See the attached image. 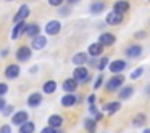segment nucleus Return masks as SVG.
I'll return each mask as SVG.
<instances>
[{"label": "nucleus", "instance_id": "f257e3e1", "mask_svg": "<svg viewBox=\"0 0 150 133\" xmlns=\"http://www.w3.org/2000/svg\"><path fill=\"white\" fill-rule=\"evenodd\" d=\"M123 84H124V75L115 74L113 77H111L110 80L107 82V91H115V90H118V88H120Z\"/></svg>", "mask_w": 150, "mask_h": 133}, {"label": "nucleus", "instance_id": "f03ea898", "mask_svg": "<svg viewBox=\"0 0 150 133\" xmlns=\"http://www.w3.org/2000/svg\"><path fill=\"white\" fill-rule=\"evenodd\" d=\"M73 79H74L76 82H87L89 79H91V75H89V71L84 66H79V68H76L74 72H73Z\"/></svg>", "mask_w": 150, "mask_h": 133}, {"label": "nucleus", "instance_id": "7ed1b4c3", "mask_svg": "<svg viewBox=\"0 0 150 133\" xmlns=\"http://www.w3.org/2000/svg\"><path fill=\"white\" fill-rule=\"evenodd\" d=\"M60 31H62V23L60 21H49L45 26V34L47 36H55V34H58Z\"/></svg>", "mask_w": 150, "mask_h": 133}, {"label": "nucleus", "instance_id": "20e7f679", "mask_svg": "<svg viewBox=\"0 0 150 133\" xmlns=\"http://www.w3.org/2000/svg\"><path fill=\"white\" fill-rule=\"evenodd\" d=\"M126 66H127L126 61H123V59H115V61H111L108 64V68H110V71L113 74H120V72H123L126 69Z\"/></svg>", "mask_w": 150, "mask_h": 133}, {"label": "nucleus", "instance_id": "39448f33", "mask_svg": "<svg viewBox=\"0 0 150 133\" xmlns=\"http://www.w3.org/2000/svg\"><path fill=\"white\" fill-rule=\"evenodd\" d=\"M29 13H31V10H29V7L28 5H21L20 7V10H18V13L15 15V18H13V21L15 23H21V21H24L28 16H29Z\"/></svg>", "mask_w": 150, "mask_h": 133}, {"label": "nucleus", "instance_id": "423d86ee", "mask_svg": "<svg viewBox=\"0 0 150 133\" xmlns=\"http://www.w3.org/2000/svg\"><path fill=\"white\" fill-rule=\"evenodd\" d=\"M123 23V15L116 13V11H110L107 15V24L110 26H118V24Z\"/></svg>", "mask_w": 150, "mask_h": 133}, {"label": "nucleus", "instance_id": "0eeeda50", "mask_svg": "<svg viewBox=\"0 0 150 133\" xmlns=\"http://www.w3.org/2000/svg\"><path fill=\"white\" fill-rule=\"evenodd\" d=\"M31 55H33V52H31V48H29V47H26V45L20 47L18 52H16L18 61H28V59L31 58Z\"/></svg>", "mask_w": 150, "mask_h": 133}, {"label": "nucleus", "instance_id": "6e6552de", "mask_svg": "<svg viewBox=\"0 0 150 133\" xmlns=\"http://www.w3.org/2000/svg\"><path fill=\"white\" fill-rule=\"evenodd\" d=\"M115 36L113 34H108V32H105V34H102L100 37H98V42L97 43H100L102 47H110V45H113L115 43Z\"/></svg>", "mask_w": 150, "mask_h": 133}, {"label": "nucleus", "instance_id": "1a4fd4ad", "mask_svg": "<svg viewBox=\"0 0 150 133\" xmlns=\"http://www.w3.org/2000/svg\"><path fill=\"white\" fill-rule=\"evenodd\" d=\"M18 75H20V66L18 64L7 66V69H5V77L7 79H16Z\"/></svg>", "mask_w": 150, "mask_h": 133}, {"label": "nucleus", "instance_id": "9d476101", "mask_svg": "<svg viewBox=\"0 0 150 133\" xmlns=\"http://www.w3.org/2000/svg\"><path fill=\"white\" fill-rule=\"evenodd\" d=\"M127 10H129V2H127V0H118L116 3L113 5V11H116V13H120V15L126 13Z\"/></svg>", "mask_w": 150, "mask_h": 133}, {"label": "nucleus", "instance_id": "9b49d317", "mask_svg": "<svg viewBox=\"0 0 150 133\" xmlns=\"http://www.w3.org/2000/svg\"><path fill=\"white\" fill-rule=\"evenodd\" d=\"M26 26H28V24L24 23V21L18 23L16 26H15V29L11 31V39H13V40L20 39V36H21V34H24V31H26Z\"/></svg>", "mask_w": 150, "mask_h": 133}, {"label": "nucleus", "instance_id": "f8f14e48", "mask_svg": "<svg viewBox=\"0 0 150 133\" xmlns=\"http://www.w3.org/2000/svg\"><path fill=\"white\" fill-rule=\"evenodd\" d=\"M63 125V117L60 116V114H53V116L49 117V127H52V128H60V127Z\"/></svg>", "mask_w": 150, "mask_h": 133}, {"label": "nucleus", "instance_id": "ddd939ff", "mask_svg": "<svg viewBox=\"0 0 150 133\" xmlns=\"http://www.w3.org/2000/svg\"><path fill=\"white\" fill-rule=\"evenodd\" d=\"M47 45V37L45 36H36L33 39V48L34 50H42Z\"/></svg>", "mask_w": 150, "mask_h": 133}, {"label": "nucleus", "instance_id": "4468645a", "mask_svg": "<svg viewBox=\"0 0 150 133\" xmlns=\"http://www.w3.org/2000/svg\"><path fill=\"white\" fill-rule=\"evenodd\" d=\"M40 32V26L39 24H29V26H26V31H24V34H26L28 37H31V39H34L36 36H39Z\"/></svg>", "mask_w": 150, "mask_h": 133}, {"label": "nucleus", "instance_id": "2eb2a0df", "mask_svg": "<svg viewBox=\"0 0 150 133\" xmlns=\"http://www.w3.org/2000/svg\"><path fill=\"white\" fill-rule=\"evenodd\" d=\"M103 109H105V112H108V114L111 116V114L118 112V111L121 109V103H120V101H111V103H107V104H105Z\"/></svg>", "mask_w": 150, "mask_h": 133}, {"label": "nucleus", "instance_id": "dca6fc26", "mask_svg": "<svg viewBox=\"0 0 150 133\" xmlns=\"http://www.w3.org/2000/svg\"><path fill=\"white\" fill-rule=\"evenodd\" d=\"M63 90L68 91V93H74V90L78 88V82L74 80V79H66L65 82H63Z\"/></svg>", "mask_w": 150, "mask_h": 133}, {"label": "nucleus", "instance_id": "f3484780", "mask_svg": "<svg viewBox=\"0 0 150 133\" xmlns=\"http://www.w3.org/2000/svg\"><path fill=\"white\" fill-rule=\"evenodd\" d=\"M24 122H28V112L26 111H20L13 116V123L15 125H23Z\"/></svg>", "mask_w": 150, "mask_h": 133}, {"label": "nucleus", "instance_id": "a211bd4d", "mask_svg": "<svg viewBox=\"0 0 150 133\" xmlns=\"http://www.w3.org/2000/svg\"><path fill=\"white\" fill-rule=\"evenodd\" d=\"M76 101H78V98H76V95H73V93H68V95H65V96L62 98V104H63L65 107L74 106Z\"/></svg>", "mask_w": 150, "mask_h": 133}, {"label": "nucleus", "instance_id": "6ab92c4d", "mask_svg": "<svg viewBox=\"0 0 150 133\" xmlns=\"http://www.w3.org/2000/svg\"><path fill=\"white\" fill-rule=\"evenodd\" d=\"M126 55L129 58H137V56L142 55V47L139 45H131L129 48H126Z\"/></svg>", "mask_w": 150, "mask_h": 133}, {"label": "nucleus", "instance_id": "aec40b11", "mask_svg": "<svg viewBox=\"0 0 150 133\" xmlns=\"http://www.w3.org/2000/svg\"><path fill=\"white\" fill-rule=\"evenodd\" d=\"M87 61H89V58H87L86 53H76V55L73 56V63H74L78 68H79V66H84Z\"/></svg>", "mask_w": 150, "mask_h": 133}, {"label": "nucleus", "instance_id": "412c9836", "mask_svg": "<svg viewBox=\"0 0 150 133\" xmlns=\"http://www.w3.org/2000/svg\"><path fill=\"white\" fill-rule=\"evenodd\" d=\"M40 103H42V95H40V93H33V95H29L28 104H29L31 107H37Z\"/></svg>", "mask_w": 150, "mask_h": 133}, {"label": "nucleus", "instance_id": "4be33fe9", "mask_svg": "<svg viewBox=\"0 0 150 133\" xmlns=\"http://www.w3.org/2000/svg\"><path fill=\"white\" fill-rule=\"evenodd\" d=\"M89 55L91 56H98L103 53V47L100 45V43H92V45H89Z\"/></svg>", "mask_w": 150, "mask_h": 133}, {"label": "nucleus", "instance_id": "5701e85b", "mask_svg": "<svg viewBox=\"0 0 150 133\" xmlns=\"http://www.w3.org/2000/svg\"><path fill=\"white\" fill-rule=\"evenodd\" d=\"M42 90H44V93H47V95L55 93V90H57V82H55V80H47L45 84H44Z\"/></svg>", "mask_w": 150, "mask_h": 133}, {"label": "nucleus", "instance_id": "b1692460", "mask_svg": "<svg viewBox=\"0 0 150 133\" xmlns=\"http://www.w3.org/2000/svg\"><path fill=\"white\" fill-rule=\"evenodd\" d=\"M34 130H36V123L29 122V120L20 125V133H34Z\"/></svg>", "mask_w": 150, "mask_h": 133}, {"label": "nucleus", "instance_id": "393cba45", "mask_svg": "<svg viewBox=\"0 0 150 133\" xmlns=\"http://www.w3.org/2000/svg\"><path fill=\"white\" fill-rule=\"evenodd\" d=\"M134 93V88L131 87V85H127V87H124L123 90L120 91V100H129L131 96H132Z\"/></svg>", "mask_w": 150, "mask_h": 133}, {"label": "nucleus", "instance_id": "a878e982", "mask_svg": "<svg viewBox=\"0 0 150 133\" xmlns=\"http://www.w3.org/2000/svg\"><path fill=\"white\" fill-rule=\"evenodd\" d=\"M103 8H105V3H103V2H95V3L91 5V11H92L94 15L102 13V11H103Z\"/></svg>", "mask_w": 150, "mask_h": 133}, {"label": "nucleus", "instance_id": "bb28decb", "mask_svg": "<svg viewBox=\"0 0 150 133\" xmlns=\"http://www.w3.org/2000/svg\"><path fill=\"white\" fill-rule=\"evenodd\" d=\"M84 127H86V130H87L89 133H94L95 132V127H97V122L92 120V119H86L84 120Z\"/></svg>", "mask_w": 150, "mask_h": 133}, {"label": "nucleus", "instance_id": "cd10ccee", "mask_svg": "<svg viewBox=\"0 0 150 133\" xmlns=\"http://www.w3.org/2000/svg\"><path fill=\"white\" fill-rule=\"evenodd\" d=\"M132 123H134L136 127H142V125H145V116H144V114H137V116L134 117Z\"/></svg>", "mask_w": 150, "mask_h": 133}, {"label": "nucleus", "instance_id": "c85d7f7f", "mask_svg": "<svg viewBox=\"0 0 150 133\" xmlns=\"http://www.w3.org/2000/svg\"><path fill=\"white\" fill-rule=\"evenodd\" d=\"M142 74H144V68H137V69H134V71H132L131 79H139Z\"/></svg>", "mask_w": 150, "mask_h": 133}, {"label": "nucleus", "instance_id": "c756f323", "mask_svg": "<svg viewBox=\"0 0 150 133\" xmlns=\"http://www.w3.org/2000/svg\"><path fill=\"white\" fill-rule=\"evenodd\" d=\"M108 61H110V59H108V58H102V59H100V63H98V64H97L98 71H103V69H105V68H107V66H108Z\"/></svg>", "mask_w": 150, "mask_h": 133}, {"label": "nucleus", "instance_id": "7c9ffc66", "mask_svg": "<svg viewBox=\"0 0 150 133\" xmlns=\"http://www.w3.org/2000/svg\"><path fill=\"white\" fill-rule=\"evenodd\" d=\"M13 109H15V107L11 106V104H10V106H5L4 109H2V111H4V112H2V114H4V116H10V114L13 112Z\"/></svg>", "mask_w": 150, "mask_h": 133}, {"label": "nucleus", "instance_id": "2f4dec72", "mask_svg": "<svg viewBox=\"0 0 150 133\" xmlns=\"http://www.w3.org/2000/svg\"><path fill=\"white\" fill-rule=\"evenodd\" d=\"M102 82H103V75H98L97 77V80H95V84H94V88L95 90H98V87H102Z\"/></svg>", "mask_w": 150, "mask_h": 133}, {"label": "nucleus", "instance_id": "473e14b6", "mask_svg": "<svg viewBox=\"0 0 150 133\" xmlns=\"http://www.w3.org/2000/svg\"><path fill=\"white\" fill-rule=\"evenodd\" d=\"M7 91H8V85L7 84H0V98L4 96Z\"/></svg>", "mask_w": 150, "mask_h": 133}, {"label": "nucleus", "instance_id": "72a5a7b5", "mask_svg": "<svg viewBox=\"0 0 150 133\" xmlns=\"http://www.w3.org/2000/svg\"><path fill=\"white\" fill-rule=\"evenodd\" d=\"M0 133H11V127L10 125H2L0 127Z\"/></svg>", "mask_w": 150, "mask_h": 133}, {"label": "nucleus", "instance_id": "f704fd0d", "mask_svg": "<svg viewBox=\"0 0 150 133\" xmlns=\"http://www.w3.org/2000/svg\"><path fill=\"white\" fill-rule=\"evenodd\" d=\"M145 36H147L145 31H139V32L134 34V37H136V39H145Z\"/></svg>", "mask_w": 150, "mask_h": 133}, {"label": "nucleus", "instance_id": "c9c22d12", "mask_svg": "<svg viewBox=\"0 0 150 133\" xmlns=\"http://www.w3.org/2000/svg\"><path fill=\"white\" fill-rule=\"evenodd\" d=\"M40 133H58L55 128H52V127H45V128H42V132Z\"/></svg>", "mask_w": 150, "mask_h": 133}, {"label": "nucleus", "instance_id": "e433bc0d", "mask_svg": "<svg viewBox=\"0 0 150 133\" xmlns=\"http://www.w3.org/2000/svg\"><path fill=\"white\" fill-rule=\"evenodd\" d=\"M49 3L52 5V7H60V5L63 3V0H49Z\"/></svg>", "mask_w": 150, "mask_h": 133}, {"label": "nucleus", "instance_id": "4c0bfd02", "mask_svg": "<svg viewBox=\"0 0 150 133\" xmlns=\"http://www.w3.org/2000/svg\"><path fill=\"white\" fill-rule=\"evenodd\" d=\"M87 101H89V104H91V106H94V103H95V96H94V95H89Z\"/></svg>", "mask_w": 150, "mask_h": 133}, {"label": "nucleus", "instance_id": "58836bf2", "mask_svg": "<svg viewBox=\"0 0 150 133\" xmlns=\"http://www.w3.org/2000/svg\"><path fill=\"white\" fill-rule=\"evenodd\" d=\"M94 116H95V119H94V120H95V122H97V120H102V117H103V116H102V114H100V112H98V111H97V112H95V114H94Z\"/></svg>", "mask_w": 150, "mask_h": 133}, {"label": "nucleus", "instance_id": "ea45409f", "mask_svg": "<svg viewBox=\"0 0 150 133\" xmlns=\"http://www.w3.org/2000/svg\"><path fill=\"white\" fill-rule=\"evenodd\" d=\"M5 106H7V103H5V100H4V98H0V111L4 109Z\"/></svg>", "mask_w": 150, "mask_h": 133}, {"label": "nucleus", "instance_id": "a19ab883", "mask_svg": "<svg viewBox=\"0 0 150 133\" xmlns=\"http://www.w3.org/2000/svg\"><path fill=\"white\" fill-rule=\"evenodd\" d=\"M144 133H150V130H149V128H145V130H144Z\"/></svg>", "mask_w": 150, "mask_h": 133}, {"label": "nucleus", "instance_id": "79ce46f5", "mask_svg": "<svg viewBox=\"0 0 150 133\" xmlns=\"http://www.w3.org/2000/svg\"><path fill=\"white\" fill-rule=\"evenodd\" d=\"M69 2H71V3H74V2H78V0H69Z\"/></svg>", "mask_w": 150, "mask_h": 133}]
</instances>
